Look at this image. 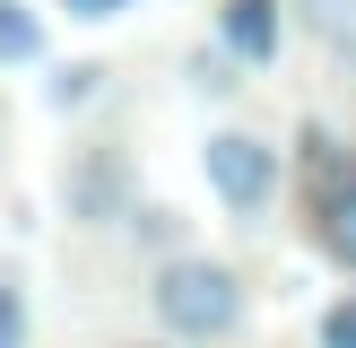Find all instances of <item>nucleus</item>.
I'll return each mask as SVG.
<instances>
[{
    "label": "nucleus",
    "mask_w": 356,
    "mask_h": 348,
    "mask_svg": "<svg viewBox=\"0 0 356 348\" xmlns=\"http://www.w3.org/2000/svg\"><path fill=\"white\" fill-rule=\"evenodd\" d=\"M131 200H139V157L122 148V139H87V148L70 157V174H61V209L104 235V226L131 218Z\"/></svg>",
    "instance_id": "obj_4"
},
{
    "label": "nucleus",
    "mask_w": 356,
    "mask_h": 348,
    "mask_svg": "<svg viewBox=\"0 0 356 348\" xmlns=\"http://www.w3.org/2000/svg\"><path fill=\"white\" fill-rule=\"evenodd\" d=\"M287 17L322 52H348V61H356V0H287Z\"/></svg>",
    "instance_id": "obj_7"
},
{
    "label": "nucleus",
    "mask_w": 356,
    "mask_h": 348,
    "mask_svg": "<svg viewBox=\"0 0 356 348\" xmlns=\"http://www.w3.org/2000/svg\"><path fill=\"white\" fill-rule=\"evenodd\" d=\"M0 348H35V305L17 270H0Z\"/></svg>",
    "instance_id": "obj_9"
},
{
    "label": "nucleus",
    "mask_w": 356,
    "mask_h": 348,
    "mask_svg": "<svg viewBox=\"0 0 356 348\" xmlns=\"http://www.w3.org/2000/svg\"><path fill=\"white\" fill-rule=\"evenodd\" d=\"M191 87H200V96H235V87H243V61L218 52V44H200V52H191Z\"/></svg>",
    "instance_id": "obj_10"
},
{
    "label": "nucleus",
    "mask_w": 356,
    "mask_h": 348,
    "mask_svg": "<svg viewBox=\"0 0 356 348\" xmlns=\"http://www.w3.org/2000/svg\"><path fill=\"white\" fill-rule=\"evenodd\" d=\"M122 226H131L148 253H183V235H191L183 209H156V200H131V218H122Z\"/></svg>",
    "instance_id": "obj_8"
},
{
    "label": "nucleus",
    "mask_w": 356,
    "mask_h": 348,
    "mask_svg": "<svg viewBox=\"0 0 356 348\" xmlns=\"http://www.w3.org/2000/svg\"><path fill=\"white\" fill-rule=\"evenodd\" d=\"M209 44L235 52L243 70H278V52H287V0H218Z\"/></svg>",
    "instance_id": "obj_5"
},
{
    "label": "nucleus",
    "mask_w": 356,
    "mask_h": 348,
    "mask_svg": "<svg viewBox=\"0 0 356 348\" xmlns=\"http://www.w3.org/2000/svg\"><path fill=\"white\" fill-rule=\"evenodd\" d=\"M52 52V26L35 0H0V70H35Z\"/></svg>",
    "instance_id": "obj_6"
},
{
    "label": "nucleus",
    "mask_w": 356,
    "mask_h": 348,
    "mask_svg": "<svg viewBox=\"0 0 356 348\" xmlns=\"http://www.w3.org/2000/svg\"><path fill=\"white\" fill-rule=\"evenodd\" d=\"M296 183H305V244L356 278V148H339L330 122L296 131Z\"/></svg>",
    "instance_id": "obj_2"
},
{
    "label": "nucleus",
    "mask_w": 356,
    "mask_h": 348,
    "mask_svg": "<svg viewBox=\"0 0 356 348\" xmlns=\"http://www.w3.org/2000/svg\"><path fill=\"white\" fill-rule=\"evenodd\" d=\"M200 174H209V191H218V209L235 226H261L278 209V191H287V148L243 131V122H218L200 139Z\"/></svg>",
    "instance_id": "obj_3"
},
{
    "label": "nucleus",
    "mask_w": 356,
    "mask_h": 348,
    "mask_svg": "<svg viewBox=\"0 0 356 348\" xmlns=\"http://www.w3.org/2000/svg\"><path fill=\"white\" fill-rule=\"evenodd\" d=\"M313 348H356V287L313 313Z\"/></svg>",
    "instance_id": "obj_11"
},
{
    "label": "nucleus",
    "mask_w": 356,
    "mask_h": 348,
    "mask_svg": "<svg viewBox=\"0 0 356 348\" xmlns=\"http://www.w3.org/2000/svg\"><path fill=\"white\" fill-rule=\"evenodd\" d=\"M148 313H156V340H174V348H226L243 322H252V287H243L235 261L183 244V253H156Z\"/></svg>",
    "instance_id": "obj_1"
},
{
    "label": "nucleus",
    "mask_w": 356,
    "mask_h": 348,
    "mask_svg": "<svg viewBox=\"0 0 356 348\" xmlns=\"http://www.w3.org/2000/svg\"><path fill=\"white\" fill-rule=\"evenodd\" d=\"M122 348H174V340H122Z\"/></svg>",
    "instance_id": "obj_14"
},
{
    "label": "nucleus",
    "mask_w": 356,
    "mask_h": 348,
    "mask_svg": "<svg viewBox=\"0 0 356 348\" xmlns=\"http://www.w3.org/2000/svg\"><path fill=\"white\" fill-rule=\"evenodd\" d=\"M96 87H104V70H96V61H61V70H52V104H61V113H79Z\"/></svg>",
    "instance_id": "obj_12"
},
{
    "label": "nucleus",
    "mask_w": 356,
    "mask_h": 348,
    "mask_svg": "<svg viewBox=\"0 0 356 348\" xmlns=\"http://www.w3.org/2000/svg\"><path fill=\"white\" fill-rule=\"evenodd\" d=\"M61 9H70V17H122L131 0H61Z\"/></svg>",
    "instance_id": "obj_13"
}]
</instances>
